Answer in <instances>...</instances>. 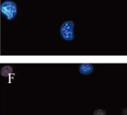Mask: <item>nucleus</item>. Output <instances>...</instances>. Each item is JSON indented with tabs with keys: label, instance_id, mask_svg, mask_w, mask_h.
<instances>
[{
	"label": "nucleus",
	"instance_id": "f03ea898",
	"mask_svg": "<svg viewBox=\"0 0 127 115\" xmlns=\"http://www.w3.org/2000/svg\"><path fill=\"white\" fill-rule=\"evenodd\" d=\"M75 23L71 21H65L61 26V36L65 41H72L75 38L74 34Z\"/></svg>",
	"mask_w": 127,
	"mask_h": 115
},
{
	"label": "nucleus",
	"instance_id": "39448f33",
	"mask_svg": "<svg viewBox=\"0 0 127 115\" xmlns=\"http://www.w3.org/2000/svg\"><path fill=\"white\" fill-rule=\"evenodd\" d=\"M93 115H107V113L103 109H97L93 112Z\"/></svg>",
	"mask_w": 127,
	"mask_h": 115
},
{
	"label": "nucleus",
	"instance_id": "7ed1b4c3",
	"mask_svg": "<svg viewBox=\"0 0 127 115\" xmlns=\"http://www.w3.org/2000/svg\"><path fill=\"white\" fill-rule=\"evenodd\" d=\"M94 70V67L92 64H81L78 67V71L81 74L84 75H88L91 74Z\"/></svg>",
	"mask_w": 127,
	"mask_h": 115
},
{
	"label": "nucleus",
	"instance_id": "20e7f679",
	"mask_svg": "<svg viewBox=\"0 0 127 115\" xmlns=\"http://www.w3.org/2000/svg\"><path fill=\"white\" fill-rule=\"evenodd\" d=\"M12 72H13V67H10V66H5V67H2V69H1V74H2V76L9 75Z\"/></svg>",
	"mask_w": 127,
	"mask_h": 115
},
{
	"label": "nucleus",
	"instance_id": "f257e3e1",
	"mask_svg": "<svg viewBox=\"0 0 127 115\" xmlns=\"http://www.w3.org/2000/svg\"><path fill=\"white\" fill-rule=\"evenodd\" d=\"M1 13L8 21H12L17 14V5L13 1H4L1 4Z\"/></svg>",
	"mask_w": 127,
	"mask_h": 115
},
{
	"label": "nucleus",
	"instance_id": "423d86ee",
	"mask_svg": "<svg viewBox=\"0 0 127 115\" xmlns=\"http://www.w3.org/2000/svg\"><path fill=\"white\" fill-rule=\"evenodd\" d=\"M122 115H127V107L124 108L122 110Z\"/></svg>",
	"mask_w": 127,
	"mask_h": 115
}]
</instances>
